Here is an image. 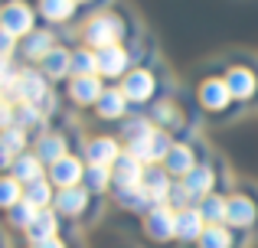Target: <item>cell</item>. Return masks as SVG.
Listing matches in <instances>:
<instances>
[{"instance_id":"6da1fadb","label":"cell","mask_w":258,"mask_h":248,"mask_svg":"<svg viewBox=\"0 0 258 248\" xmlns=\"http://www.w3.org/2000/svg\"><path fill=\"white\" fill-rule=\"evenodd\" d=\"M193 108L200 111L203 124H216V127H226L235 124L248 115L239 102H235L232 89L226 85L222 72H206V75L196 78L193 85Z\"/></svg>"},{"instance_id":"7a4b0ae2","label":"cell","mask_w":258,"mask_h":248,"mask_svg":"<svg viewBox=\"0 0 258 248\" xmlns=\"http://www.w3.org/2000/svg\"><path fill=\"white\" fill-rule=\"evenodd\" d=\"M141 39V26L118 7L92 13L79 23V43L92 49H108V46H134Z\"/></svg>"},{"instance_id":"3957f363","label":"cell","mask_w":258,"mask_h":248,"mask_svg":"<svg viewBox=\"0 0 258 248\" xmlns=\"http://www.w3.org/2000/svg\"><path fill=\"white\" fill-rule=\"evenodd\" d=\"M118 85H121V92L127 95V102H131L134 111H147L160 95H167V92L176 89V78L164 69L160 59H151V62L134 65Z\"/></svg>"},{"instance_id":"277c9868","label":"cell","mask_w":258,"mask_h":248,"mask_svg":"<svg viewBox=\"0 0 258 248\" xmlns=\"http://www.w3.org/2000/svg\"><path fill=\"white\" fill-rule=\"evenodd\" d=\"M219 72L226 78V85L232 89L235 102L248 115L258 111V56L255 52H232V56H226Z\"/></svg>"},{"instance_id":"5b68a950","label":"cell","mask_w":258,"mask_h":248,"mask_svg":"<svg viewBox=\"0 0 258 248\" xmlns=\"http://www.w3.org/2000/svg\"><path fill=\"white\" fill-rule=\"evenodd\" d=\"M226 196H229L226 225H232L248 242H255L258 238V183L255 180H235Z\"/></svg>"},{"instance_id":"8992f818","label":"cell","mask_w":258,"mask_h":248,"mask_svg":"<svg viewBox=\"0 0 258 248\" xmlns=\"http://www.w3.org/2000/svg\"><path fill=\"white\" fill-rule=\"evenodd\" d=\"M52 209L62 216L66 225H95L105 212V199L92 196L85 186H69V190H56V199H52Z\"/></svg>"},{"instance_id":"52a82bcc","label":"cell","mask_w":258,"mask_h":248,"mask_svg":"<svg viewBox=\"0 0 258 248\" xmlns=\"http://www.w3.org/2000/svg\"><path fill=\"white\" fill-rule=\"evenodd\" d=\"M69 127H72V124H69ZM69 127H59V118H52V121L46 124L43 131L36 134V137H33L30 150L36 153V157L43 160L46 167L56 163V160H62L66 153H79L85 134H76V131H69Z\"/></svg>"},{"instance_id":"ba28073f","label":"cell","mask_w":258,"mask_h":248,"mask_svg":"<svg viewBox=\"0 0 258 248\" xmlns=\"http://www.w3.org/2000/svg\"><path fill=\"white\" fill-rule=\"evenodd\" d=\"M206 153H209V147H206V140H203V131H189V134H180V137L173 140L170 153H167V160L160 167H164L173 180H183L186 173H193L196 167L206 160Z\"/></svg>"},{"instance_id":"9c48e42d","label":"cell","mask_w":258,"mask_h":248,"mask_svg":"<svg viewBox=\"0 0 258 248\" xmlns=\"http://www.w3.org/2000/svg\"><path fill=\"white\" fill-rule=\"evenodd\" d=\"M141 232L151 245L157 248H170L176 245V209L170 203L151 206V209L141 216Z\"/></svg>"},{"instance_id":"30bf717a","label":"cell","mask_w":258,"mask_h":248,"mask_svg":"<svg viewBox=\"0 0 258 248\" xmlns=\"http://www.w3.org/2000/svg\"><path fill=\"white\" fill-rule=\"evenodd\" d=\"M105 78L101 75H72L69 82L59 89V95H62L66 108L69 111H92L95 105H98V98L105 95Z\"/></svg>"},{"instance_id":"8fae6325","label":"cell","mask_w":258,"mask_h":248,"mask_svg":"<svg viewBox=\"0 0 258 248\" xmlns=\"http://www.w3.org/2000/svg\"><path fill=\"white\" fill-rule=\"evenodd\" d=\"M59 43H62L59 30H52V26H43V23H39L36 30L30 33V36H23V39L17 43V59H20L23 65H39Z\"/></svg>"},{"instance_id":"7c38bea8","label":"cell","mask_w":258,"mask_h":248,"mask_svg":"<svg viewBox=\"0 0 258 248\" xmlns=\"http://www.w3.org/2000/svg\"><path fill=\"white\" fill-rule=\"evenodd\" d=\"M85 163H95V167H114L118 157L124 153V144H121L118 134H85L82 147H79Z\"/></svg>"},{"instance_id":"4fadbf2b","label":"cell","mask_w":258,"mask_h":248,"mask_svg":"<svg viewBox=\"0 0 258 248\" xmlns=\"http://www.w3.org/2000/svg\"><path fill=\"white\" fill-rule=\"evenodd\" d=\"M0 26H4L10 36H17V39L30 36V33L39 26L36 7L26 4V0H7V4L0 7Z\"/></svg>"},{"instance_id":"5bb4252c","label":"cell","mask_w":258,"mask_h":248,"mask_svg":"<svg viewBox=\"0 0 258 248\" xmlns=\"http://www.w3.org/2000/svg\"><path fill=\"white\" fill-rule=\"evenodd\" d=\"M88 115H92V121H98V124H114L118 127L124 118L134 115V108H131V102H127V95L121 92V85H108L105 95L98 98V105H95Z\"/></svg>"},{"instance_id":"9a60e30c","label":"cell","mask_w":258,"mask_h":248,"mask_svg":"<svg viewBox=\"0 0 258 248\" xmlns=\"http://www.w3.org/2000/svg\"><path fill=\"white\" fill-rule=\"evenodd\" d=\"M36 17L43 26H52V30H66L79 20L82 23V10H79L76 0H36Z\"/></svg>"},{"instance_id":"2e32d148","label":"cell","mask_w":258,"mask_h":248,"mask_svg":"<svg viewBox=\"0 0 258 248\" xmlns=\"http://www.w3.org/2000/svg\"><path fill=\"white\" fill-rule=\"evenodd\" d=\"M144 173H147V163L138 160L134 153H121L118 163L111 167V193H124V190H141L144 183Z\"/></svg>"},{"instance_id":"e0dca14e","label":"cell","mask_w":258,"mask_h":248,"mask_svg":"<svg viewBox=\"0 0 258 248\" xmlns=\"http://www.w3.org/2000/svg\"><path fill=\"white\" fill-rule=\"evenodd\" d=\"M85 177V160L82 153H66L62 160L46 167V180H49L56 190H69V186H82Z\"/></svg>"},{"instance_id":"ac0fdd59","label":"cell","mask_w":258,"mask_h":248,"mask_svg":"<svg viewBox=\"0 0 258 248\" xmlns=\"http://www.w3.org/2000/svg\"><path fill=\"white\" fill-rule=\"evenodd\" d=\"M36 69L43 72V75L49 78L56 89H62V85L72 78V46H69V43H59L56 49H52L49 56H46L43 62L36 65Z\"/></svg>"},{"instance_id":"d6986e66","label":"cell","mask_w":258,"mask_h":248,"mask_svg":"<svg viewBox=\"0 0 258 248\" xmlns=\"http://www.w3.org/2000/svg\"><path fill=\"white\" fill-rule=\"evenodd\" d=\"M66 235V222L56 209H39L36 219L30 222V229L23 232L26 245H39V242H49V238H59Z\"/></svg>"},{"instance_id":"ffe728a7","label":"cell","mask_w":258,"mask_h":248,"mask_svg":"<svg viewBox=\"0 0 258 248\" xmlns=\"http://www.w3.org/2000/svg\"><path fill=\"white\" fill-rule=\"evenodd\" d=\"M206 225H209V222L203 219V212L196 209V206L180 209V212H176V245H180V248H193V245L203 238Z\"/></svg>"},{"instance_id":"44dd1931","label":"cell","mask_w":258,"mask_h":248,"mask_svg":"<svg viewBox=\"0 0 258 248\" xmlns=\"http://www.w3.org/2000/svg\"><path fill=\"white\" fill-rule=\"evenodd\" d=\"M173 183H176V180L170 177V173H167L160 163H154V167H147V173H144V183H141V190L147 193V199H151L154 206H160V203H170Z\"/></svg>"},{"instance_id":"7402d4cb","label":"cell","mask_w":258,"mask_h":248,"mask_svg":"<svg viewBox=\"0 0 258 248\" xmlns=\"http://www.w3.org/2000/svg\"><path fill=\"white\" fill-rule=\"evenodd\" d=\"M248 242L242 232H235L232 225H206L203 238L193 248H248Z\"/></svg>"},{"instance_id":"603a6c76","label":"cell","mask_w":258,"mask_h":248,"mask_svg":"<svg viewBox=\"0 0 258 248\" xmlns=\"http://www.w3.org/2000/svg\"><path fill=\"white\" fill-rule=\"evenodd\" d=\"M10 177L13 180H20V183H33V180H43L46 177V163L36 157L33 150H26V153H20L17 160H13V167H10Z\"/></svg>"},{"instance_id":"cb8c5ba5","label":"cell","mask_w":258,"mask_h":248,"mask_svg":"<svg viewBox=\"0 0 258 248\" xmlns=\"http://www.w3.org/2000/svg\"><path fill=\"white\" fill-rule=\"evenodd\" d=\"M82 186H85L88 193H92V196L108 199V196H111V167H95V163H85Z\"/></svg>"},{"instance_id":"d4e9b609","label":"cell","mask_w":258,"mask_h":248,"mask_svg":"<svg viewBox=\"0 0 258 248\" xmlns=\"http://www.w3.org/2000/svg\"><path fill=\"white\" fill-rule=\"evenodd\" d=\"M196 209L203 212V219H206L209 225H226V219H229V196L226 193H209V196L200 199Z\"/></svg>"},{"instance_id":"484cf974","label":"cell","mask_w":258,"mask_h":248,"mask_svg":"<svg viewBox=\"0 0 258 248\" xmlns=\"http://www.w3.org/2000/svg\"><path fill=\"white\" fill-rule=\"evenodd\" d=\"M108 199H111V203L118 206L121 212H131V216H138V219H141V216H144V212L154 206L151 199H147V193H144V190H124V193H111Z\"/></svg>"},{"instance_id":"4316f807","label":"cell","mask_w":258,"mask_h":248,"mask_svg":"<svg viewBox=\"0 0 258 248\" xmlns=\"http://www.w3.org/2000/svg\"><path fill=\"white\" fill-rule=\"evenodd\" d=\"M23 199L26 203H33L36 209H52V199H56V186L49 183V180H33V183L23 186Z\"/></svg>"},{"instance_id":"83f0119b","label":"cell","mask_w":258,"mask_h":248,"mask_svg":"<svg viewBox=\"0 0 258 248\" xmlns=\"http://www.w3.org/2000/svg\"><path fill=\"white\" fill-rule=\"evenodd\" d=\"M36 212H39V209H36L33 203L20 199L13 209H7V212H4V222H7V229H13V232H20V235H23V232L30 229V222L36 219Z\"/></svg>"},{"instance_id":"f1b7e54d","label":"cell","mask_w":258,"mask_h":248,"mask_svg":"<svg viewBox=\"0 0 258 248\" xmlns=\"http://www.w3.org/2000/svg\"><path fill=\"white\" fill-rule=\"evenodd\" d=\"M72 75H98V52L92 46H72Z\"/></svg>"},{"instance_id":"f546056e","label":"cell","mask_w":258,"mask_h":248,"mask_svg":"<svg viewBox=\"0 0 258 248\" xmlns=\"http://www.w3.org/2000/svg\"><path fill=\"white\" fill-rule=\"evenodd\" d=\"M30 144H33L30 131H23V127H17V124H7L4 131H0V147H7L13 157L26 153V150H30Z\"/></svg>"},{"instance_id":"4dcf8cb0","label":"cell","mask_w":258,"mask_h":248,"mask_svg":"<svg viewBox=\"0 0 258 248\" xmlns=\"http://www.w3.org/2000/svg\"><path fill=\"white\" fill-rule=\"evenodd\" d=\"M20 199H23V183L13 180L10 173H0V212L13 209Z\"/></svg>"},{"instance_id":"1f68e13d","label":"cell","mask_w":258,"mask_h":248,"mask_svg":"<svg viewBox=\"0 0 258 248\" xmlns=\"http://www.w3.org/2000/svg\"><path fill=\"white\" fill-rule=\"evenodd\" d=\"M20 69H23V62H20L17 56H7V59H0V95H10V89L17 85V78H20Z\"/></svg>"},{"instance_id":"d6a6232c","label":"cell","mask_w":258,"mask_h":248,"mask_svg":"<svg viewBox=\"0 0 258 248\" xmlns=\"http://www.w3.org/2000/svg\"><path fill=\"white\" fill-rule=\"evenodd\" d=\"M17 43L20 39L17 36H10V33L0 26V59H7V56H17Z\"/></svg>"},{"instance_id":"836d02e7","label":"cell","mask_w":258,"mask_h":248,"mask_svg":"<svg viewBox=\"0 0 258 248\" xmlns=\"http://www.w3.org/2000/svg\"><path fill=\"white\" fill-rule=\"evenodd\" d=\"M76 4H79V10H82V20H85V17H92V13L105 10L111 0H76Z\"/></svg>"},{"instance_id":"e575fe53","label":"cell","mask_w":258,"mask_h":248,"mask_svg":"<svg viewBox=\"0 0 258 248\" xmlns=\"http://www.w3.org/2000/svg\"><path fill=\"white\" fill-rule=\"evenodd\" d=\"M30 248H76L69 235H59V238H49V242H39V245H30Z\"/></svg>"},{"instance_id":"d590c367","label":"cell","mask_w":258,"mask_h":248,"mask_svg":"<svg viewBox=\"0 0 258 248\" xmlns=\"http://www.w3.org/2000/svg\"><path fill=\"white\" fill-rule=\"evenodd\" d=\"M10 115H13V105L7 102L4 95H0V131H4V127L10 124Z\"/></svg>"},{"instance_id":"8d00e7d4","label":"cell","mask_w":258,"mask_h":248,"mask_svg":"<svg viewBox=\"0 0 258 248\" xmlns=\"http://www.w3.org/2000/svg\"><path fill=\"white\" fill-rule=\"evenodd\" d=\"M13 160H17V157H13V153L7 150V147H0V173H10Z\"/></svg>"},{"instance_id":"74e56055","label":"cell","mask_w":258,"mask_h":248,"mask_svg":"<svg viewBox=\"0 0 258 248\" xmlns=\"http://www.w3.org/2000/svg\"><path fill=\"white\" fill-rule=\"evenodd\" d=\"M4 4H7V0H0V7H4Z\"/></svg>"},{"instance_id":"f35d334b","label":"cell","mask_w":258,"mask_h":248,"mask_svg":"<svg viewBox=\"0 0 258 248\" xmlns=\"http://www.w3.org/2000/svg\"><path fill=\"white\" fill-rule=\"evenodd\" d=\"M0 248H4V238H0Z\"/></svg>"}]
</instances>
